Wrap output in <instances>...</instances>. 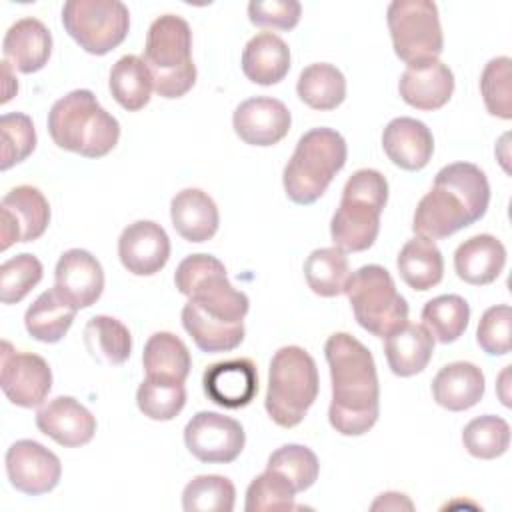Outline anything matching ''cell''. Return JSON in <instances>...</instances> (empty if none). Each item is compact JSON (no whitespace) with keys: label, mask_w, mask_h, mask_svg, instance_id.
Instances as JSON below:
<instances>
[{"label":"cell","mask_w":512,"mask_h":512,"mask_svg":"<svg viewBox=\"0 0 512 512\" xmlns=\"http://www.w3.org/2000/svg\"><path fill=\"white\" fill-rule=\"evenodd\" d=\"M344 294L356 322L372 336L386 338L408 322V304L384 266L366 264L350 272Z\"/></svg>","instance_id":"obj_9"},{"label":"cell","mask_w":512,"mask_h":512,"mask_svg":"<svg viewBox=\"0 0 512 512\" xmlns=\"http://www.w3.org/2000/svg\"><path fill=\"white\" fill-rule=\"evenodd\" d=\"M84 346L104 366H120L132 352L130 330L112 316H94L84 326Z\"/></svg>","instance_id":"obj_31"},{"label":"cell","mask_w":512,"mask_h":512,"mask_svg":"<svg viewBox=\"0 0 512 512\" xmlns=\"http://www.w3.org/2000/svg\"><path fill=\"white\" fill-rule=\"evenodd\" d=\"M2 52L6 62L22 74L38 72L52 54V34L38 18H22L8 28Z\"/></svg>","instance_id":"obj_23"},{"label":"cell","mask_w":512,"mask_h":512,"mask_svg":"<svg viewBox=\"0 0 512 512\" xmlns=\"http://www.w3.org/2000/svg\"><path fill=\"white\" fill-rule=\"evenodd\" d=\"M110 94L128 112L142 110L150 102V92L154 90L150 70L144 58L128 54L116 60L110 70Z\"/></svg>","instance_id":"obj_33"},{"label":"cell","mask_w":512,"mask_h":512,"mask_svg":"<svg viewBox=\"0 0 512 512\" xmlns=\"http://www.w3.org/2000/svg\"><path fill=\"white\" fill-rule=\"evenodd\" d=\"M184 444L200 462L228 464L234 462L244 450L246 434L238 420L202 410L186 424Z\"/></svg>","instance_id":"obj_12"},{"label":"cell","mask_w":512,"mask_h":512,"mask_svg":"<svg viewBox=\"0 0 512 512\" xmlns=\"http://www.w3.org/2000/svg\"><path fill=\"white\" fill-rule=\"evenodd\" d=\"M382 148L394 166L416 172L430 162L434 138L424 122L400 116L386 124L382 132Z\"/></svg>","instance_id":"obj_22"},{"label":"cell","mask_w":512,"mask_h":512,"mask_svg":"<svg viewBox=\"0 0 512 512\" xmlns=\"http://www.w3.org/2000/svg\"><path fill=\"white\" fill-rule=\"evenodd\" d=\"M36 426L42 434L66 448L88 444L96 432V418L72 396H56L36 412Z\"/></svg>","instance_id":"obj_19"},{"label":"cell","mask_w":512,"mask_h":512,"mask_svg":"<svg viewBox=\"0 0 512 512\" xmlns=\"http://www.w3.org/2000/svg\"><path fill=\"white\" fill-rule=\"evenodd\" d=\"M42 262L34 254H18L0 266V300L2 304H18L40 280Z\"/></svg>","instance_id":"obj_43"},{"label":"cell","mask_w":512,"mask_h":512,"mask_svg":"<svg viewBox=\"0 0 512 512\" xmlns=\"http://www.w3.org/2000/svg\"><path fill=\"white\" fill-rule=\"evenodd\" d=\"M464 448L470 456L492 460L502 456L510 446V426L504 418L484 414L470 420L462 432Z\"/></svg>","instance_id":"obj_39"},{"label":"cell","mask_w":512,"mask_h":512,"mask_svg":"<svg viewBox=\"0 0 512 512\" xmlns=\"http://www.w3.org/2000/svg\"><path fill=\"white\" fill-rule=\"evenodd\" d=\"M48 132L62 150L84 158H102L118 144L120 124L98 104L90 90L80 88L52 104Z\"/></svg>","instance_id":"obj_4"},{"label":"cell","mask_w":512,"mask_h":512,"mask_svg":"<svg viewBox=\"0 0 512 512\" xmlns=\"http://www.w3.org/2000/svg\"><path fill=\"white\" fill-rule=\"evenodd\" d=\"M50 222V206L44 194L28 184L12 188L0 202V234L2 250L16 242H32L40 238Z\"/></svg>","instance_id":"obj_14"},{"label":"cell","mask_w":512,"mask_h":512,"mask_svg":"<svg viewBox=\"0 0 512 512\" xmlns=\"http://www.w3.org/2000/svg\"><path fill=\"white\" fill-rule=\"evenodd\" d=\"M54 288L74 308H88L104 290L102 264L88 250L70 248L56 262Z\"/></svg>","instance_id":"obj_18"},{"label":"cell","mask_w":512,"mask_h":512,"mask_svg":"<svg viewBox=\"0 0 512 512\" xmlns=\"http://www.w3.org/2000/svg\"><path fill=\"white\" fill-rule=\"evenodd\" d=\"M470 320V306L458 294H442L428 300L422 308L424 328L440 344L456 342Z\"/></svg>","instance_id":"obj_36"},{"label":"cell","mask_w":512,"mask_h":512,"mask_svg":"<svg viewBox=\"0 0 512 512\" xmlns=\"http://www.w3.org/2000/svg\"><path fill=\"white\" fill-rule=\"evenodd\" d=\"M302 16V6L296 0H252L248 18L254 26L272 30H292Z\"/></svg>","instance_id":"obj_46"},{"label":"cell","mask_w":512,"mask_h":512,"mask_svg":"<svg viewBox=\"0 0 512 512\" xmlns=\"http://www.w3.org/2000/svg\"><path fill=\"white\" fill-rule=\"evenodd\" d=\"M292 116L284 102L268 96H254L238 104L232 116L236 136L250 146H274L290 130Z\"/></svg>","instance_id":"obj_17"},{"label":"cell","mask_w":512,"mask_h":512,"mask_svg":"<svg viewBox=\"0 0 512 512\" xmlns=\"http://www.w3.org/2000/svg\"><path fill=\"white\" fill-rule=\"evenodd\" d=\"M290 70V48L274 32H260L248 40L242 52L244 76L260 86L284 80Z\"/></svg>","instance_id":"obj_27"},{"label":"cell","mask_w":512,"mask_h":512,"mask_svg":"<svg viewBox=\"0 0 512 512\" xmlns=\"http://www.w3.org/2000/svg\"><path fill=\"white\" fill-rule=\"evenodd\" d=\"M318 368L300 346H282L268 368L266 412L282 428L298 426L318 396Z\"/></svg>","instance_id":"obj_8"},{"label":"cell","mask_w":512,"mask_h":512,"mask_svg":"<svg viewBox=\"0 0 512 512\" xmlns=\"http://www.w3.org/2000/svg\"><path fill=\"white\" fill-rule=\"evenodd\" d=\"M142 366L146 376L184 382L190 374L192 358L186 344L176 334L156 332L144 344Z\"/></svg>","instance_id":"obj_32"},{"label":"cell","mask_w":512,"mask_h":512,"mask_svg":"<svg viewBox=\"0 0 512 512\" xmlns=\"http://www.w3.org/2000/svg\"><path fill=\"white\" fill-rule=\"evenodd\" d=\"M490 204L486 174L470 162H454L438 170L434 186L418 202L412 230L426 240H442L480 220Z\"/></svg>","instance_id":"obj_3"},{"label":"cell","mask_w":512,"mask_h":512,"mask_svg":"<svg viewBox=\"0 0 512 512\" xmlns=\"http://www.w3.org/2000/svg\"><path fill=\"white\" fill-rule=\"evenodd\" d=\"M296 92L314 110H334L346 98V78L336 66L316 62L300 72Z\"/></svg>","instance_id":"obj_34"},{"label":"cell","mask_w":512,"mask_h":512,"mask_svg":"<svg viewBox=\"0 0 512 512\" xmlns=\"http://www.w3.org/2000/svg\"><path fill=\"white\" fill-rule=\"evenodd\" d=\"M174 284L180 294L188 296L182 326L202 352H230L242 344L250 300L230 284L218 258L186 256L174 272Z\"/></svg>","instance_id":"obj_1"},{"label":"cell","mask_w":512,"mask_h":512,"mask_svg":"<svg viewBox=\"0 0 512 512\" xmlns=\"http://www.w3.org/2000/svg\"><path fill=\"white\" fill-rule=\"evenodd\" d=\"M348 148L342 134L332 128H312L300 136L296 150L284 166L282 184L296 204H314L336 172L346 164Z\"/></svg>","instance_id":"obj_6"},{"label":"cell","mask_w":512,"mask_h":512,"mask_svg":"<svg viewBox=\"0 0 512 512\" xmlns=\"http://www.w3.org/2000/svg\"><path fill=\"white\" fill-rule=\"evenodd\" d=\"M506 264V248L492 234H476L464 240L454 252V270L460 280L472 286L492 284Z\"/></svg>","instance_id":"obj_24"},{"label":"cell","mask_w":512,"mask_h":512,"mask_svg":"<svg viewBox=\"0 0 512 512\" xmlns=\"http://www.w3.org/2000/svg\"><path fill=\"white\" fill-rule=\"evenodd\" d=\"M4 462L10 484L30 496L54 490L62 476L58 456L36 440H16L6 450Z\"/></svg>","instance_id":"obj_15"},{"label":"cell","mask_w":512,"mask_h":512,"mask_svg":"<svg viewBox=\"0 0 512 512\" xmlns=\"http://www.w3.org/2000/svg\"><path fill=\"white\" fill-rule=\"evenodd\" d=\"M394 52L406 64L436 60L444 48L438 8L430 0H394L386 12Z\"/></svg>","instance_id":"obj_11"},{"label":"cell","mask_w":512,"mask_h":512,"mask_svg":"<svg viewBox=\"0 0 512 512\" xmlns=\"http://www.w3.org/2000/svg\"><path fill=\"white\" fill-rule=\"evenodd\" d=\"M144 62L150 70L154 92L162 98H180L196 82L192 62V30L176 14L158 16L146 34Z\"/></svg>","instance_id":"obj_7"},{"label":"cell","mask_w":512,"mask_h":512,"mask_svg":"<svg viewBox=\"0 0 512 512\" xmlns=\"http://www.w3.org/2000/svg\"><path fill=\"white\" fill-rule=\"evenodd\" d=\"M330 368V426L342 436H362L378 420L380 386L372 352L348 332L332 334L324 344Z\"/></svg>","instance_id":"obj_2"},{"label":"cell","mask_w":512,"mask_h":512,"mask_svg":"<svg viewBox=\"0 0 512 512\" xmlns=\"http://www.w3.org/2000/svg\"><path fill=\"white\" fill-rule=\"evenodd\" d=\"M396 268L400 278L412 290L426 292L440 284L444 276V258L432 240L416 236L402 246L396 258Z\"/></svg>","instance_id":"obj_30"},{"label":"cell","mask_w":512,"mask_h":512,"mask_svg":"<svg viewBox=\"0 0 512 512\" xmlns=\"http://www.w3.org/2000/svg\"><path fill=\"white\" fill-rule=\"evenodd\" d=\"M204 394L222 408H244L258 392V372L252 360L234 358L216 362L202 376Z\"/></svg>","instance_id":"obj_20"},{"label":"cell","mask_w":512,"mask_h":512,"mask_svg":"<svg viewBox=\"0 0 512 512\" xmlns=\"http://www.w3.org/2000/svg\"><path fill=\"white\" fill-rule=\"evenodd\" d=\"M432 396L450 412L468 410L484 396V374L472 362L446 364L432 380Z\"/></svg>","instance_id":"obj_26"},{"label":"cell","mask_w":512,"mask_h":512,"mask_svg":"<svg viewBox=\"0 0 512 512\" xmlns=\"http://www.w3.org/2000/svg\"><path fill=\"white\" fill-rule=\"evenodd\" d=\"M234 500L236 488L232 480L220 474L196 476L182 492V508L186 512H230Z\"/></svg>","instance_id":"obj_38"},{"label":"cell","mask_w":512,"mask_h":512,"mask_svg":"<svg viewBox=\"0 0 512 512\" xmlns=\"http://www.w3.org/2000/svg\"><path fill=\"white\" fill-rule=\"evenodd\" d=\"M398 92L416 110H438L452 98L454 74L438 58L408 64L400 76Z\"/></svg>","instance_id":"obj_21"},{"label":"cell","mask_w":512,"mask_h":512,"mask_svg":"<svg viewBox=\"0 0 512 512\" xmlns=\"http://www.w3.org/2000/svg\"><path fill=\"white\" fill-rule=\"evenodd\" d=\"M388 200L386 178L372 168L356 170L342 190L330 222L334 246L344 252L368 250L380 232V214Z\"/></svg>","instance_id":"obj_5"},{"label":"cell","mask_w":512,"mask_h":512,"mask_svg":"<svg viewBox=\"0 0 512 512\" xmlns=\"http://www.w3.org/2000/svg\"><path fill=\"white\" fill-rule=\"evenodd\" d=\"M510 324L512 310L508 304H498L488 308L476 330L478 346L490 356H504L510 352Z\"/></svg>","instance_id":"obj_45"},{"label":"cell","mask_w":512,"mask_h":512,"mask_svg":"<svg viewBox=\"0 0 512 512\" xmlns=\"http://www.w3.org/2000/svg\"><path fill=\"white\" fill-rule=\"evenodd\" d=\"M304 278L308 288L324 298L344 294L350 278L348 256L338 246L316 248L304 262Z\"/></svg>","instance_id":"obj_35"},{"label":"cell","mask_w":512,"mask_h":512,"mask_svg":"<svg viewBox=\"0 0 512 512\" xmlns=\"http://www.w3.org/2000/svg\"><path fill=\"white\" fill-rule=\"evenodd\" d=\"M510 68L512 60L508 56L492 58L480 76V92L484 106L492 116L502 120L512 118V92H510Z\"/></svg>","instance_id":"obj_44"},{"label":"cell","mask_w":512,"mask_h":512,"mask_svg":"<svg viewBox=\"0 0 512 512\" xmlns=\"http://www.w3.org/2000/svg\"><path fill=\"white\" fill-rule=\"evenodd\" d=\"M174 230L188 242H206L218 232L216 202L200 188H184L170 202Z\"/></svg>","instance_id":"obj_25"},{"label":"cell","mask_w":512,"mask_h":512,"mask_svg":"<svg viewBox=\"0 0 512 512\" xmlns=\"http://www.w3.org/2000/svg\"><path fill=\"white\" fill-rule=\"evenodd\" d=\"M432 352L434 338L420 324L406 322L394 332H390L384 340L388 368L400 378H408L422 372L428 366Z\"/></svg>","instance_id":"obj_28"},{"label":"cell","mask_w":512,"mask_h":512,"mask_svg":"<svg viewBox=\"0 0 512 512\" xmlns=\"http://www.w3.org/2000/svg\"><path fill=\"white\" fill-rule=\"evenodd\" d=\"M136 404L144 416L158 422L176 418L186 404L184 382L146 376L136 392Z\"/></svg>","instance_id":"obj_37"},{"label":"cell","mask_w":512,"mask_h":512,"mask_svg":"<svg viewBox=\"0 0 512 512\" xmlns=\"http://www.w3.org/2000/svg\"><path fill=\"white\" fill-rule=\"evenodd\" d=\"M0 386L12 404L34 408L46 400L52 388V370L42 356L18 352L10 342H2Z\"/></svg>","instance_id":"obj_13"},{"label":"cell","mask_w":512,"mask_h":512,"mask_svg":"<svg viewBox=\"0 0 512 512\" xmlns=\"http://www.w3.org/2000/svg\"><path fill=\"white\" fill-rule=\"evenodd\" d=\"M62 24L88 54L104 56L120 46L130 28V12L120 0H68Z\"/></svg>","instance_id":"obj_10"},{"label":"cell","mask_w":512,"mask_h":512,"mask_svg":"<svg viewBox=\"0 0 512 512\" xmlns=\"http://www.w3.org/2000/svg\"><path fill=\"white\" fill-rule=\"evenodd\" d=\"M294 490L292 482L278 470L266 468L258 474L246 490V512H266V510H294Z\"/></svg>","instance_id":"obj_40"},{"label":"cell","mask_w":512,"mask_h":512,"mask_svg":"<svg viewBox=\"0 0 512 512\" xmlns=\"http://www.w3.org/2000/svg\"><path fill=\"white\" fill-rule=\"evenodd\" d=\"M400 510V508H408L412 510V502L400 494V492H386V494H380V498L372 504V510Z\"/></svg>","instance_id":"obj_47"},{"label":"cell","mask_w":512,"mask_h":512,"mask_svg":"<svg viewBox=\"0 0 512 512\" xmlns=\"http://www.w3.org/2000/svg\"><path fill=\"white\" fill-rule=\"evenodd\" d=\"M266 468L278 470L280 474H284L296 492H304L308 490L320 472V464L316 454L302 446V444H284L278 450H274L268 456V464Z\"/></svg>","instance_id":"obj_41"},{"label":"cell","mask_w":512,"mask_h":512,"mask_svg":"<svg viewBox=\"0 0 512 512\" xmlns=\"http://www.w3.org/2000/svg\"><path fill=\"white\" fill-rule=\"evenodd\" d=\"M118 258L134 276H152L160 272L170 258V238L160 224L136 220L128 224L118 238Z\"/></svg>","instance_id":"obj_16"},{"label":"cell","mask_w":512,"mask_h":512,"mask_svg":"<svg viewBox=\"0 0 512 512\" xmlns=\"http://www.w3.org/2000/svg\"><path fill=\"white\" fill-rule=\"evenodd\" d=\"M0 144L2 162L0 168L8 170L14 164L26 160L36 148V130L32 118L22 112H8L0 118Z\"/></svg>","instance_id":"obj_42"},{"label":"cell","mask_w":512,"mask_h":512,"mask_svg":"<svg viewBox=\"0 0 512 512\" xmlns=\"http://www.w3.org/2000/svg\"><path fill=\"white\" fill-rule=\"evenodd\" d=\"M78 308L64 300L56 288L42 292L26 310L24 326L26 332L44 344L60 342L70 330Z\"/></svg>","instance_id":"obj_29"}]
</instances>
